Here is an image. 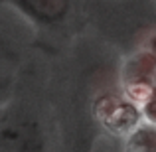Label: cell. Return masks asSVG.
I'll return each mask as SVG.
<instances>
[{
	"label": "cell",
	"instance_id": "277c9868",
	"mask_svg": "<svg viewBox=\"0 0 156 152\" xmlns=\"http://www.w3.org/2000/svg\"><path fill=\"white\" fill-rule=\"evenodd\" d=\"M0 107H2V89H0Z\"/></svg>",
	"mask_w": 156,
	"mask_h": 152
},
{
	"label": "cell",
	"instance_id": "3957f363",
	"mask_svg": "<svg viewBox=\"0 0 156 152\" xmlns=\"http://www.w3.org/2000/svg\"><path fill=\"white\" fill-rule=\"evenodd\" d=\"M105 121L115 133H126V130H130L138 122V113L134 111L133 105L113 103V107L107 111Z\"/></svg>",
	"mask_w": 156,
	"mask_h": 152
},
{
	"label": "cell",
	"instance_id": "6da1fadb",
	"mask_svg": "<svg viewBox=\"0 0 156 152\" xmlns=\"http://www.w3.org/2000/svg\"><path fill=\"white\" fill-rule=\"evenodd\" d=\"M42 133L38 122L20 113L0 115V150H40Z\"/></svg>",
	"mask_w": 156,
	"mask_h": 152
},
{
	"label": "cell",
	"instance_id": "7a4b0ae2",
	"mask_svg": "<svg viewBox=\"0 0 156 152\" xmlns=\"http://www.w3.org/2000/svg\"><path fill=\"white\" fill-rule=\"evenodd\" d=\"M18 4L34 20L44 24L59 22L69 8V0H18Z\"/></svg>",
	"mask_w": 156,
	"mask_h": 152
}]
</instances>
